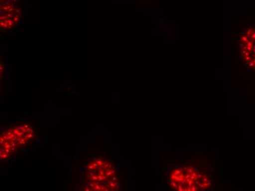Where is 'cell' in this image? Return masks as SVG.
<instances>
[{
	"instance_id": "cell-5",
	"label": "cell",
	"mask_w": 255,
	"mask_h": 191,
	"mask_svg": "<svg viewBox=\"0 0 255 191\" xmlns=\"http://www.w3.org/2000/svg\"><path fill=\"white\" fill-rule=\"evenodd\" d=\"M0 5L1 28L10 29L19 21L21 11L14 0H1Z\"/></svg>"
},
{
	"instance_id": "cell-4",
	"label": "cell",
	"mask_w": 255,
	"mask_h": 191,
	"mask_svg": "<svg viewBox=\"0 0 255 191\" xmlns=\"http://www.w3.org/2000/svg\"><path fill=\"white\" fill-rule=\"evenodd\" d=\"M238 46L244 66L255 73V24L244 29L239 35Z\"/></svg>"
},
{
	"instance_id": "cell-1",
	"label": "cell",
	"mask_w": 255,
	"mask_h": 191,
	"mask_svg": "<svg viewBox=\"0 0 255 191\" xmlns=\"http://www.w3.org/2000/svg\"><path fill=\"white\" fill-rule=\"evenodd\" d=\"M171 189L178 191H203L211 187V177L200 166L183 163L174 166L169 173Z\"/></svg>"
},
{
	"instance_id": "cell-2",
	"label": "cell",
	"mask_w": 255,
	"mask_h": 191,
	"mask_svg": "<svg viewBox=\"0 0 255 191\" xmlns=\"http://www.w3.org/2000/svg\"><path fill=\"white\" fill-rule=\"evenodd\" d=\"M90 191H117L119 188L116 169L104 158H96L87 166Z\"/></svg>"
},
{
	"instance_id": "cell-3",
	"label": "cell",
	"mask_w": 255,
	"mask_h": 191,
	"mask_svg": "<svg viewBox=\"0 0 255 191\" xmlns=\"http://www.w3.org/2000/svg\"><path fill=\"white\" fill-rule=\"evenodd\" d=\"M33 137V128L26 124L18 125L4 131L0 139L1 161L8 159L15 152L24 148Z\"/></svg>"
}]
</instances>
